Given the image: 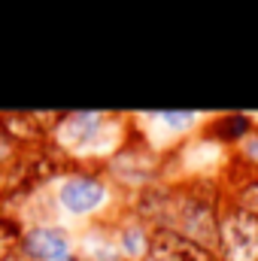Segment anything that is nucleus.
<instances>
[{"instance_id": "2", "label": "nucleus", "mask_w": 258, "mask_h": 261, "mask_svg": "<svg viewBox=\"0 0 258 261\" xmlns=\"http://www.w3.org/2000/svg\"><path fill=\"white\" fill-rule=\"evenodd\" d=\"M149 261H219L213 249H207L203 243H197L194 237L161 225L149 234Z\"/></svg>"}, {"instance_id": "8", "label": "nucleus", "mask_w": 258, "mask_h": 261, "mask_svg": "<svg viewBox=\"0 0 258 261\" xmlns=\"http://www.w3.org/2000/svg\"><path fill=\"white\" fill-rule=\"evenodd\" d=\"M119 243H122V252L131 255V258H134V255L149 252V234H146V228H143V225H128V228H122Z\"/></svg>"}, {"instance_id": "9", "label": "nucleus", "mask_w": 258, "mask_h": 261, "mask_svg": "<svg viewBox=\"0 0 258 261\" xmlns=\"http://www.w3.org/2000/svg\"><path fill=\"white\" fill-rule=\"evenodd\" d=\"M234 203H237L234 210H240V213L258 219V179L255 182H243L237 189V195H234Z\"/></svg>"}, {"instance_id": "3", "label": "nucleus", "mask_w": 258, "mask_h": 261, "mask_svg": "<svg viewBox=\"0 0 258 261\" xmlns=\"http://www.w3.org/2000/svg\"><path fill=\"white\" fill-rule=\"evenodd\" d=\"M21 255L28 261H76L73 237L58 225H40L24 231Z\"/></svg>"}, {"instance_id": "10", "label": "nucleus", "mask_w": 258, "mask_h": 261, "mask_svg": "<svg viewBox=\"0 0 258 261\" xmlns=\"http://www.w3.org/2000/svg\"><path fill=\"white\" fill-rule=\"evenodd\" d=\"M194 113H161L158 116V122H164L167 128H189V125H194Z\"/></svg>"}, {"instance_id": "7", "label": "nucleus", "mask_w": 258, "mask_h": 261, "mask_svg": "<svg viewBox=\"0 0 258 261\" xmlns=\"http://www.w3.org/2000/svg\"><path fill=\"white\" fill-rule=\"evenodd\" d=\"M210 134L219 140H243L249 134V116H222L210 128Z\"/></svg>"}, {"instance_id": "4", "label": "nucleus", "mask_w": 258, "mask_h": 261, "mask_svg": "<svg viewBox=\"0 0 258 261\" xmlns=\"http://www.w3.org/2000/svg\"><path fill=\"white\" fill-rule=\"evenodd\" d=\"M58 203L70 216H88L107 203V186L100 176H70L58 189Z\"/></svg>"}, {"instance_id": "11", "label": "nucleus", "mask_w": 258, "mask_h": 261, "mask_svg": "<svg viewBox=\"0 0 258 261\" xmlns=\"http://www.w3.org/2000/svg\"><path fill=\"white\" fill-rule=\"evenodd\" d=\"M243 155L252 158V161H258V137H249V140L243 143Z\"/></svg>"}, {"instance_id": "5", "label": "nucleus", "mask_w": 258, "mask_h": 261, "mask_svg": "<svg viewBox=\"0 0 258 261\" xmlns=\"http://www.w3.org/2000/svg\"><path fill=\"white\" fill-rule=\"evenodd\" d=\"M104 128H107L104 116H97V113H73V116H64L55 125V140H58L61 149H91L97 134Z\"/></svg>"}, {"instance_id": "1", "label": "nucleus", "mask_w": 258, "mask_h": 261, "mask_svg": "<svg viewBox=\"0 0 258 261\" xmlns=\"http://www.w3.org/2000/svg\"><path fill=\"white\" fill-rule=\"evenodd\" d=\"M219 249L225 261H258V219L231 210L219 219Z\"/></svg>"}, {"instance_id": "6", "label": "nucleus", "mask_w": 258, "mask_h": 261, "mask_svg": "<svg viewBox=\"0 0 258 261\" xmlns=\"http://www.w3.org/2000/svg\"><path fill=\"white\" fill-rule=\"evenodd\" d=\"M21 225L9 216H0V261H12L21 252Z\"/></svg>"}]
</instances>
